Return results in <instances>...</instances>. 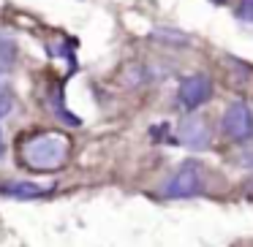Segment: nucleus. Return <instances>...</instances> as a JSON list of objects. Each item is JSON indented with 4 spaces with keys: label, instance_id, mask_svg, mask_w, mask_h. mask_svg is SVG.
<instances>
[{
    "label": "nucleus",
    "instance_id": "5",
    "mask_svg": "<svg viewBox=\"0 0 253 247\" xmlns=\"http://www.w3.org/2000/svg\"><path fill=\"white\" fill-rule=\"evenodd\" d=\"M177 139H180V144H185V147L202 149L210 144V128H207V122L199 120V117H188V120H182L180 128H177Z\"/></svg>",
    "mask_w": 253,
    "mask_h": 247
},
{
    "label": "nucleus",
    "instance_id": "11",
    "mask_svg": "<svg viewBox=\"0 0 253 247\" xmlns=\"http://www.w3.org/2000/svg\"><path fill=\"white\" fill-rule=\"evenodd\" d=\"M212 3H226V0H212Z\"/></svg>",
    "mask_w": 253,
    "mask_h": 247
},
{
    "label": "nucleus",
    "instance_id": "8",
    "mask_svg": "<svg viewBox=\"0 0 253 247\" xmlns=\"http://www.w3.org/2000/svg\"><path fill=\"white\" fill-rule=\"evenodd\" d=\"M11 109H14V93L6 84H0V117H6Z\"/></svg>",
    "mask_w": 253,
    "mask_h": 247
},
{
    "label": "nucleus",
    "instance_id": "1",
    "mask_svg": "<svg viewBox=\"0 0 253 247\" xmlns=\"http://www.w3.org/2000/svg\"><path fill=\"white\" fill-rule=\"evenodd\" d=\"M71 136L63 131H33L19 136L17 141V158L28 171L49 174L60 171L71 160Z\"/></svg>",
    "mask_w": 253,
    "mask_h": 247
},
{
    "label": "nucleus",
    "instance_id": "3",
    "mask_svg": "<svg viewBox=\"0 0 253 247\" xmlns=\"http://www.w3.org/2000/svg\"><path fill=\"white\" fill-rule=\"evenodd\" d=\"M223 133L234 141H248L253 136V111L248 104L237 101L223 114Z\"/></svg>",
    "mask_w": 253,
    "mask_h": 247
},
{
    "label": "nucleus",
    "instance_id": "9",
    "mask_svg": "<svg viewBox=\"0 0 253 247\" xmlns=\"http://www.w3.org/2000/svg\"><path fill=\"white\" fill-rule=\"evenodd\" d=\"M237 19L253 22V0H240V6H237Z\"/></svg>",
    "mask_w": 253,
    "mask_h": 247
},
{
    "label": "nucleus",
    "instance_id": "10",
    "mask_svg": "<svg viewBox=\"0 0 253 247\" xmlns=\"http://www.w3.org/2000/svg\"><path fill=\"white\" fill-rule=\"evenodd\" d=\"M0 158H3V136H0Z\"/></svg>",
    "mask_w": 253,
    "mask_h": 247
},
{
    "label": "nucleus",
    "instance_id": "4",
    "mask_svg": "<svg viewBox=\"0 0 253 247\" xmlns=\"http://www.w3.org/2000/svg\"><path fill=\"white\" fill-rule=\"evenodd\" d=\"M210 95H212V82H210L204 73H193V76L182 79L180 90H177V98H180V104L185 111H193L202 104H207Z\"/></svg>",
    "mask_w": 253,
    "mask_h": 247
},
{
    "label": "nucleus",
    "instance_id": "6",
    "mask_svg": "<svg viewBox=\"0 0 253 247\" xmlns=\"http://www.w3.org/2000/svg\"><path fill=\"white\" fill-rule=\"evenodd\" d=\"M52 190V185H36V182H6L0 185V193L11 198H39L46 196Z\"/></svg>",
    "mask_w": 253,
    "mask_h": 247
},
{
    "label": "nucleus",
    "instance_id": "2",
    "mask_svg": "<svg viewBox=\"0 0 253 247\" xmlns=\"http://www.w3.org/2000/svg\"><path fill=\"white\" fill-rule=\"evenodd\" d=\"M199 190H202V166L193 160H185L164 185V193L169 198H191Z\"/></svg>",
    "mask_w": 253,
    "mask_h": 247
},
{
    "label": "nucleus",
    "instance_id": "7",
    "mask_svg": "<svg viewBox=\"0 0 253 247\" xmlns=\"http://www.w3.org/2000/svg\"><path fill=\"white\" fill-rule=\"evenodd\" d=\"M14 63H17V41L11 35L0 33V76L6 71H11Z\"/></svg>",
    "mask_w": 253,
    "mask_h": 247
}]
</instances>
